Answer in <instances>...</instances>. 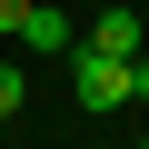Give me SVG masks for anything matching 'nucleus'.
<instances>
[{
	"mask_svg": "<svg viewBox=\"0 0 149 149\" xmlns=\"http://www.w3.org/2000/svg\"><path fill=\"white\" fill-rule=\"evenodd\" d=\"M20 109H30V90H20V70L0 60V139H10V119H20Z\"/></svg>",
	"mask_w": 149,
	"mask_h": 149,
	"instance_id": "obj_4",
	"label": "nucleus"
},
{
	"mask_svg": "<svg viewBox=\"0 0 149 149\" xmlns=\"http://www.w3.org/2000/svg\"><path fill=\"white\" fill-rule=\"evenodd\" d=\"M129 60H139V50H129ZM129 60H109V50H80V60H70L80 109H129Z\"/></svg>",
	"mask_w": 149,
	"mask_h": 149,
	"instance_id": "obj_1",
	"label": "nucleus"
},
{
	"mask_svg": "<svg viewBox=\"0 0 149 149\" xmlns=\"http://www.w3.org/2000/svg\"><path fill=\"white\" fill-rule=\"evenodd\" d=\"M80 40V20L70 10H50V0H30V30H20V50H70Z\"/></svg>",
	"mask_w": 149,
	"mask_h": 149,
	"instance_id": "obj_2",
	"label": "nucleus"
},
{
	"mask_svg": "<svg viewBox=\"0 0 149 149\" xmlns=\"http://www.w3.org/2000/svg\"><path fill=\"white\" fill-rule=\"evenodd\" d=\"M30 30V0H0V40H20Z\"/></svg>",
	"mask_w": 149,
	"mask_h": 149,
	"instance_id": "obj_5",
	"label": "nucleus"
},
{
	"mask_svg": "<svg viewBox=\"0 0 149 149\" xmlns=\"http://www.w3.org/2000/svg\"><path fill=\"white\" fill-rule=\"evenodd\" d=\"M129 100H139V109H149V60H129Z\"/></svg>",
	"mask_w": 149,
	"mask_h": 149,
	"instance_id": "obj_6",
	"label": "nucleus"
},
{
	"mask_svg": "<svg viewBox=\"0 0 149 149\" xmlns=\"http://www.w3.org/2000/svg\"><path fill=\"white\" fill-rule=\"evenodd\" d=\"M139 149H149V139H139Z\"/></svg>",
	"mask_w": 149,
	"mask_h": 149,
	"instance_id": "obj_7",
	"label": "nucleus"
},
{
	"mask_svg": "<svg viewBox=\"0 0 149 149\" xmlns=\"http://www.w3.org/2000/svg\"><path fill=\"white\" fill-rule=\"evenodd\" d=\"M139 40H149V30H139V10H100V20H90V50H109V60H129Z\"/></svg>",
	"mask_w": 149,
	"mask_h": 149,
	"instance_id": "obj_3",
	"label": "nucleus"
}]
</instances>
